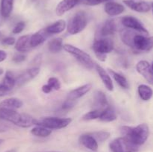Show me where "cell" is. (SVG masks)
Listing matches in <instances>:
<instances>
[{
    "label": "cell",
    "instance_id": "6da1fadb",
    "mask_svg": "<svg viewBox=\"0 0 153 152\" xmlns=\"http://www.w3.org/2000/svg\"><path fill=\"white\" fill-rule=\"evenodd\" d=\"M120 133L123 137L140 147L147 140L149 135V128L146 124H140L136 127L122 126Z\"/></svg>",
    "mask_w": 153,
    "mask_h": 152
},
{
    "label": "cell",
    "instance_id": "7a4b0ae2",
    "mask_svg": "<svg viewBox=\"0 0 153 152\" xmlns=\"http://www.w3.org/2000/svg\"><path fill=\"white\" fill-rule=\"evenodd\" d=\"M63 49L67 52L73 55L83 66L88 69H92L94 67V63L91 57L88 53L76 46L70 44L63 45Z\"/></svg>",
    "mask_w": 153,
    "mask_h": 152
},
{
    "label": "cell",
    "instance_id": "3957f363",
    "mask_svg": "<svg viewBox=\"0 0 153 152\" xmlns=\"http://www.w3.org/2000/svg\"><path fill=\"white\" fill-rule=\"evenodd\" d=\"M88 25V17L85 11L77 12L69 21L67 25V32L74 35L82 32Z\"/></svg>",
    "mask_w": 153,
    "mask_h": 152
},
{
    "label": "cell",
    "instance_id": "277c9868",
    "mask_svg": "<svg viewBox=\"0 0 153 152\" xmlns=\"http://www.w3.org/2000/svg\"><path fill=\"white\" fill-rule=\"evenodd\" d=\"M72 122L71 118H59V117H44L37 120L36 125L43 126L49 130L62 129L68 126Z\"/></svg>",
    "mask_w": 153,
    "mask_h": 152
},
{
    "label": "cell",
    "instance_id": "5b68a950",
    "mask_svg": "<svg viewBox=\"0 0 153 152\" xmlns=\"http://www.w3.org/2000/svg\"><path fill=\"white\" fill-rule=\"evenodd\" d=\"M109 148L112 152H136L139 149V146L133 144L123 137L112 140Z\"/></svg>",
    "mask_w": 153,
    "mask_h": 152
},
{
    "label": "cell",
    "instance_id": "8992f818",
    "mask_svg": "<svg viewBox=\"0 0 153 152\" xmlns=\"http://www.w3.org/2000/svg\"><path fill=\"white\" fill-rule=\"evenodd\" d=\"M132 45V49L137 52H149L152 49V37L136 33L133 37Z\"/></svg>",
    "mask_w": 153,
    "mask_h": 152
},
{
    "label": "cell",
    "instance_id": "52a82bcc",
    "mask_svg": "<svg viewBox=\"0 0 153 152\" xmlns=\"http://www.w3.org/2000/svg\"><path fill=\"white\" fill-rule=\"evenodd\" d=\"M121 23L126 28H129V29L138 31V32L145 34V35H147L149 34V31L145 28L143 23L140 20H138L137 18L134 17V16H124L121 19Z\"/></svg>",
    "mask_w": 153,
    "mask_h": 152
},
{
    "label": "cell",
    "instance_id": "ba28073f",
    "mask_svg": "<svg viewBox=\"0 0 153 152\" xmlns=\"http://www.w3.org/2000/svg\"><path fill=\"white\" fill-rule=\"evenodd\" d=\"M114 42L108 38H100L96 40L93 45V49L95 53L107 55L114 50Z\"/></svg>",
    "mask_w": 153,
    "mask_h": 152
},
{
    "label": "cell",
    "instance_id": "9c48e42d",
    "mask_svg": "<svg viewBox=\"0 0 153 152\" xmlns=\"http://www.w3.org/2000/svg\"><path fill=\"white\" fill-rule=\"evenodd\" d=\"M40 72L39 67H32L16 75V85L21 86L34 79Z\"/></svg>",
    "mask_w": 153,
    "mask_h": 152
},
{
    "label": "cell",
    "instance_id": "30bf717a",
    "mask_svg": "<svg viewBox=\"0 0 153 152\" xmlns=\"http://www.w3.org/2000/svg\"><path fill=\"white\" fill-rule=\"evenodd\" d=\"M136 70L137 72L143 76L150 84L153 83L152 66L146 61H140L136 65Z\"/></svg>",
    "mask_w": 153,
    "mask_h": 152
},
{
    "label": "cell",
    "instance_id": "8fae6325",
    "mask_svg": "<svg viewBox=\"0 0 153 152\" xmlns=\"http://www.w3.org/2000/svg\"><path fill=\"white\" fill-rule=\"evenodd\" d=\"M117 31V22L114 19H108L106 20L100 28L98 29V33L97 34V37H99L98 39L102 38V37H108V36L113 35Z\"/></svg>",
    "mask_w": 153,
    "mask_h": 152
},
{
    "label": "cell",
    "instance_id": "7c38bea8",
    "mask_svg": "<svg viewBox=\"0 0 153 152\" xmlns=\"http://www.w3.org/2000/svg\"><path fill=\"white\" fill-rule=\"evenodd\" d=\"M123 3L131 10L139 13H147L152 8V4L147 1H135L134 0H123Z\"/></svg>",
    "mask_w": 153,
    "mask_h": 152
},
{
    "label": "cell",
    "instance_id": "4fadbf2b",
    "mask_svg": "<svg viewBox=\"0 0 153 152\" xmlns=\"http://www.w3.org/2000/svg\"><path fill=\"white\" fill-rule=\"evenodd\" d=\"M20 113L16 111V110H10V109L3 108L0 107V119L11 122L16 125L19 121Z\"/></svg>",
    "mask_w": 153,
    "mask_h": 152
},
{
    "label": "cell",
    "instance_id": "5bb4252c",
    "mask_svg": "<svg viewBox=\"0 0 153 152\" xmlns=\"http://www.w3.org/2000/svg\"><path fill=\"white\" fill-rule=\"evenodd\" d=\"M81 0H62L58 3L55 8V13L58 16H62L70 10L73 9Z\"/></svg>",
    "mask_w": 153,
    "mask_h": 152
},
{
    "label": "cell",
    "instance_id": "9a60e30c",
    "mask_svg": "<svg viewBox=\"0 0 153 152\" xmlns=\"http://www.w3.org/2000/svg\"><path fill=\"white\" fill-rule=\"evenodd\" d=\"M95 65L96 70H97V73L100 75V78H101L103 84L105 85V86L106 87V89L108 91H113L114 90V84L113 81L111 80V77L110 75L99 64L96 63Z\"/></svg>",
    "mask_w": 153,
    "mask_h": 152
},
{
    "label": "cell",
    "instance_id": "2e32d148",
    "mask_svg": "<svg viewBox=\"0 0 153 152\" xmlns=\"http://www.w3.org/2000/svg\"><path fill=\"white\" fill-rule=\"evenodd\" d=\"M91 88H92V84L91 83H86V84L83 85V86H79V87L76 88V89H73L67 95V99L76 101V100L79 99V98H82V96L86 95L88 92H89Z\"/></svg>",
    "mask_w": 153,
    "mask_h": 152
},
{
    "label": "cell",
    "instance_id": "e0dca14e",
    "mask_svg": "<svg viewBox=\"0 0 153 152\" xmlns=\"http://www.w3.org/2000/svg\"><path fill=\"white\" fill-rule=\"evenodd\" d=\"M79 142L84 147L92 151H97L98 150V142L88 133L81 135L79 137Z\"/></svg>",
    "mask_w": 153,
    "mask_h": 152
},
{
    "label": "cell",
    "instance_id": "ac0fdd59",
    "mask_svg": "<svg viewBox=\"0 0 153 152\" xmlns=\"http://www.w3.org/2000/svg\"><path fill=\"white\" fill-rule=\"evenodd\" d=\"M94 110H103L108 107L109 104L108 101L105 94L102 91H97L94 97Z\"/></svg>",
    "mask_w": 153,
    "mask_h": 152
},
{
    "label": "cell",
    "instance_id": "d6986e66",
    "mask_svg": "<svg viewBox=\"0 0 153 152\" xmlns=\"http://www.w3.org/2000/svg\"><path fill=\"white\" fill-rule=\"evenodd\" d=\"M124 10L125 8L123 4L114 1H108L105 4V11L109 16H118L123 13Z\"/></svg>",
    "mask_w": 153,
    "mask_h": 152
},
{
    "label": "cell",
    "instance_id": "ffe728a7",
    "mask_svg": "<svg viewBox=\"0 0 153 152\" xmlns=\"http://www.w3.org/2000/svg\"><path fill=\"white\" fill-rule=\"evenodd\" d=\"M49 35L44 31V28L37 31L34 34L30 35V46L31 48L37 47V46L43 44L46 41Z\"/></svg>",
    "mask_w": 153,
    "mask_h": 152
},
{
    "label": "cell",
    "instance_id": "44dd1931",
    "mask_svg": "<svg viewBox=\"0 0 153 152\" xmlns=\"http://www.w3.org/2000/svg\"><path fill=\"white\" fill-rule=\"evenodd\" d=\"M15 49L19 53H25L32 48L30 46V35H24L19 37L15 43Z\"/></svg>",
    "mask_w": 153,
    "mask_h": 152
},
{
    "label": "cell",
    "instance_id": "7402d4cb",
    "mask_svg": "<svg viewBox=\"0 0 153 152\" xmlns=\"http://www.w3.org/2000/svg\"><path fill=\"white\" fill-rule=\"evenodd\" d=\"M66 26H67V24H66L65 21L63 19H60L44 28V31L49 36L52 35V34H60L64 31Z\"/></svg>",
    "mask_w": 153,
    "mask_h": 152
},
{
    "label": "cell",
    "instance_id": "603a6c76",
    "mask_svg": "<svg viewBox=\"0 0 153 152\" xmlns=\"http://www.w3.org/2000/svg\"><path fill=\"white\" fill-rule=\"evenodd\" d=\"M22 105H23L22 101L17 98H9L0 102V107L10 109V110L19 109L22 107Z\"/></svg>",
    "mask_w": 153,
    "mask_h": 152
},
{
    "label": "cell",
    "instance_id": "cb8c5ba5",
    "mask_svg": "<svg viewBox=\"0 0 153 152\" xmlns=\"http://www.w3.org/2000/svg\"><path fill=\"white\" fill-rule=\"evenodd\" d=\"M37 119H34L31 116L27 113H20L19 121H18L16 126L23 128H28L32 125H36Z\"/></svg>",
    "mask_w": 153,
    "mask_h": 152
},
{
    "label": "cell",
    "instance_id": "d4e9b609",
    "mask_svg": "<svg viewBox=\"0 0 153 152\" xmlns=\"http://www.w3.org/2000/svg\"><path fill=\"white\" fill-rule=\"evenodd\" d=\"M136 33L134 32V30L129 29V28H123L120 31V37L122 40L123 43L126 44V46H129L130 48L132 49V40L133 37L135 35Z\"/></svg>",
    "mask_w": 153,
    "mask_h": 152
},
{
    "label": "cell",
    "instance_id": "484cf974",
    "mask_svg": "<svg viewBox=\"0 0 153 152\" xmlns=\"http://www.w3.org/2000/svg\"><path fill=\"white\" fill-rule=\"evenodd\" d=\"M99 119H100V121H102V122H111L116 120L117 114L116 113H115L114 110L109 105L108 107H107L106 108L103 109Z\"/></svg>",
    "mask_w": 153,
    "mask_h": 152
},
{
    "label": "cell",
    "instance_id": "4316f807",
    "mask_svg": "<svg viewBox=\"0 0 153 152\" xmlns=\"http://www.w3.org/2000/svg\"><path fill=\"white\" fill-rule=\"evenodd\" d=\"M14 0H1V14L3 17L7 18L10 16L13 7Z\"/></svg>",
    "mask_w": 153,
    "mask_h": 152
},
{
    "label": "cell",
    "instance_id": "83f0119b",
    "mask_svg": "<svg viewBox=\"0 0 153 152\" xmlns=\"http://www.w3.org/2000/svg\"><path fill=\"white\" fill-rule=\"evenodd\" d=\"M108 72L111 73L112 77L115 80V81L119 84L120 86L123 88V89H128L129 88V83H128V80L126 78L125 76L121 75L120 73H118L117 72H114L112 69H108Z\"/></svg>",
    "mask_w": 153,
    "mask_h": 152
},
{
    "label": "cell",
    "instance_id": "f1b7e54d",
    "mask_svg": "<svg viewBox=\"0 0 153 152\" xmlns=\"http://www.w3.org/2000/svg\"><path fill=\"white\" fill-rule=\"evenodd\" d=\"M137 92H138L139 96L143 101H149V100L151 99L152 96V88L146 84L139 85Z\"/></svg>",
    "mask_w": 153,
    "mask_h": 152
},
{
    "label": "cell",
    "instance_id": "f546056e",
    "mask_svg": "<svg viewBox=\"0 0 153 152\" xmlns=\"http://www.w3.org/2000/svg\"><path fill=\"white\" fill-rule=\"evenodd\" d=\"M48 49L52 53H58L63 49L62 39L58 37L51 40L48 43Z\"/></svg>",
    "mask_w": 153,
    "mask_h": 152
},
{
    "label": "cell",
    "instance_id": "4dcf8cb0",
    "mask_svg": "<svg viewBox=\"0 0 153 152\" xmlns=\"http://www.w3.org/2000/svg\"><path fill=\"white\" fill-rule=\"evenodd\" d=\"M31 133L32 135L35 136V137H43V138H44V137H49L52 134V130H49L43 126L37 125V126L34 127V128H33L31 129Z\"/></svg>",
    "mask_w": 153,
    "mask_h": 152
},
{
    "label": "cell",
    "instance_id": "1f68e13d",
    "mask_svg": "<svg viewBox=\"0 0 153 152\" xmlns=\"http://www.w3.org/2000/svg\"><path fill=\"white\" fill-rule=\"evenodd\" d=\"M3 84L10 89H13L16 86V75L11 71H7L3 79Z\"/></svg>",
    "mask_w": 153,
    "mask_h": 152
},
{
    "label": "cell",
    "instance_id": "d6a6232c",
    "mask_svg": "<svg viewBox=\"0 0 153 152\" xmlns=\"http://www.w3.org/2000/svg\"><path fill=\"white\" fill-rule=\"evenodd\" d=\"M88 134L92 136L97 142H102L110 137V133L105 131H94V132H91Z\"/></svg>",
    "mask_w": 153,
    "mask_h": 152
},
{
    "label": "cell",
    "instance_id": "836d02e7",
    "mask_svg": "<svg viewBox=\"0 0 153 152\" xmlns=\"http://www.w3.org/2000/svg\"><path fill=\"white\" fill-rule=\"evenodd\" d=\"M102 110H93L91 111L88 112V113H85L83 115L82 119L84 121H91L94 120V119H97L100 118V115H101Z\"/></svg>",
    "mask_w": 153,
    "mask_h": 152
},
{
    "label": "cell",
    "instance_id": "e575fe53",
    "mask_svg": "<svg viewBox=\"0 0 153 152\" xmlns=\"http://www.w3.org/2000/svg\"><path fill=\"white\" fill-rule=\"evenodd\" d=\"M46 85L52 89V91L59 90L61 89V82L57 77H49L48 80V83Z\"/></svg>",
    "mask_w": 153,
    "mask_h": 152
},
{
    "label": "cell",
    "instance_id": "d590c367",
    "mask_svg": "<svg viewBox=\"0 0 153 152\" xmlns=\"http://www.w3.org/2000/svg\"><path fill=\"white\" fill-rule=\"evenodd\" d=\"M25 27V23L24 22H19L16 25L14 26V28H13V31L12 33L14 34H19V33L22 32L24 30Z\"/></svg>",
    "mask_w": 153,
    "mask_h": 152
},
{
    "label": "cell",
    "instance_id": "8d00e7d4",
    "mask_svg": "<svg viewBox=\"0 0 153 152\" xmlns=\"http://www.w3.org/2000/svg\"><path fill=\"white\" fill-rule=\"evenodd\" d=\"M26 59V56L24 55V53H18L16 54L13 56V61L14 63H19L23 62Z\"/></svg>",
    "mask_w": 153,
    "mask_h": 152
},
{
    "label": "cell",
    "instance_id": "74e56055",
    "mask_svg": "<svg viewBox=\"0 0 153 152\" xmlns=\"http://www.w3.org/2000/svg\"><path fill=\"white\" fill-rule=\"evenodd\" d=\"M82 2L88 4V5L94 6L98 5V4H101V3H104L105 1H109L111 0H82Z\"/></svg>",
    "mask_w": 153,
    "mask_h": 152
},
{
    "label": "cell",
    "instance_id": "f35d334b",
    "mask_svg": "<svg viewBox=\"0 0 153 152\" xmlns=\"http://www.w3.org/2000/svg\"><path fill=\"white\" fill-rule=\"evenodd\" d=\"M75 101H73V100H69L67 99L64 102V104H62V110H69L70 109L73 108L75 106Z\"/></svg>",
    "mask_w": 153,
    "mask_h": 152
},
{
    "label": "cell",
    "instance_id": "ab89813d",
    "mask_svg": "<svg viewBox=\"0 0 153 152\" xmlns=\"http://www.w3.org/2000/svg\"><path fill=\"white\" fill-rule=\"evenodd\" d=\"M10 92H11V89L6 86L3 83H0V97L5 96L10 94Z\"/></svg>",
    "mask_w": 153,
    "mask_h": 152
},
{
    "label": "cell",
    "instance_id": "60d3db41",
    "mask_svg": "<svg viewBox=\"0 0 153 152\" xmlns=\"http://www.w3.org/2000/svg\"><path fill=\"white\" fill-rule=\"evenodd\" d=\"M1 42L2 44L6 45V46H13L16 43V39L13 37H4Z\"/></svg>",
    "mask_w": 153,
    "mask_h": 152
},
{
    "label": "cell",
    "instance_id": "b9f144b4",
    "mask_svg": "<svg viewBox=\"0 0 153 152\" xmlns=\"http://www.w3.org/2000/svg\"><path fill=\"white\" fill-rule=\"evenodd\" d=\"M95 55L96 56H97V58H98L100 61H102V62H105V61H106V58H107V56H106V55H105V54L95 53Z\"/></svg>",
    "mask_w": 153,
    "mask_h": 152
},
{
    "label": "cell",
    "instance_id": "7bdbcfd3",
    "mask_svg": "<svg viewBox=\"0 0 153 152\" xmlns=\"http://www.w3.org/2000/svg\"><path fill=\"white\" fill-rule=\"evenodd\" d=\"M7 58V53L4 51L0 50V62H2Z\"/></svg>",
    "mask_w": 153,
    "mask_h": 152
},
{
    "label": "cell",
    "instance_id": "ee69618b",
    "mask_svg": "<svg viewBox=\"0 0 153 152\" xmlns=\"http://www.w3.org/2000/svg\"><path fill=\"white\" fill-rule=\"evenodd\" d=\"M4 35H3V34L1 32V31H0V41H1V40H2V39L4 38Z\"/></svg>",
    "mask_w": 153,
    "mask_h": 152
},
{
    "label": "cell",
    "instance_id": "f6af8a7d",
    "mask_svg": "<svg viewBox=\"0 0 153 152\" xmlns=\"http://www.w3.org/2000/svg\"><path fill=\"white\" fill-rule=\"evenodd\" d=\"M5 152H16V151L15 149H10V150H7Z\"/></svg>",
    "mask_w": 153,
    "mask_h": 152
},
{
    "label": "cell",
    "instance_id": "bcb514c9",
    "mask_svg": "<svg viewBox=\"0 0 153 152\" xmlns=\"http://www.w3.org/2000/svg\"><path fill=\"white\" fill-rule=\"evenodd\" d=\"M3 73H4V70H3L2 69L0 68V75H2Z\"/></svg>",
    "mask_w": 153,
    "mask_h": 152
},
{
    "label": "cell",
    "instance_id": "7dc6e473",
    "mask_svg": "<svg viewBox=\"0 0 153 152\" xmlns=\"http://www.w3.org/2000/svg\"><path fill=\"white\" fill-rule=\"evenodd\" d=\"M3 142H4V139H0V145L2 144Z\"/></svg>",
    "mask_w": 153,
    "mask_h": 152
},
{
    "label": "cell",
    "instance_id": "c3c4849f",
    "mask_svg": "<svg viewBox=\"0 0 153 152\" xmlns=\"http://www.w3.org/2000/svg\"><path fill=\"white\" fill-rule=\"evenodd\" d=\"M52 152H56V151H52Z\"/></svg>",
    "mask_w": 153,
    "mask_h": 152
}]
</instances>
